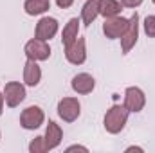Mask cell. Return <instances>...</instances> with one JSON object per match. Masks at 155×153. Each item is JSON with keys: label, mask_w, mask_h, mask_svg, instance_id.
Wrapping results in <instances>:
<instances>
[{"label": "cell", "mask_w": 155, "mask_h": 153, "mask_svg": "<svg viewBox=\"0 0 155 153\" xmlns=\"http://www.w3.org/2000/svg\"><path fill=\"white\" fill-rule=\"evenodd\" d=\"M143 4V0H121V5L124 7H139Z\"/></svg>", "instance_id": "20"}, {"label": "cell", "mask_w": 155, "mask_h": 153, "mask_svg": "<svg viewBox=\"0 0 155 153\" xmlns=\"http://www.w3.org/2000/svg\"><path fill=\"white\" fill-rule=\"evenodd\" d=\"M130 151H139V153H143L144 150H143V148H139V146H130V148H126V153H130Z\"/></svg>", "instance_id": "23"}, {"label": "cell", "mask_w": 155, "mask_h": 153, "mask_svg": "<svg viewBox=\"0 0 155 153\" xmlns=\"http://www.w3.org/2000/svg\"><path fill=\"white\" fill-rule=\"evenodd\" d=\"M81 114V105L76 97H63L58 103V115L65 122H74Z\"/></svg>", "instance_id": "8"}, {"label": "cell", "mask_w": 155, "mask_h": 153, "mask_svg": "<svg viewBox=\"0 0 155 153\" xmlns=\"http://www.w3.org/2000/svg\"><path fill=\"white\" fill-rule=\"evenodd\" d=\"M126 25H128V20L126 18H123V16H110V18H105V24H103V33H105V36L110 40H117L121 38V34L124 33V29H126Z\"/></svg>", "instance_id": "10"}, {"label": "cell", "mask_w": 155, "mask_h": 153, "mask_svg": "<svg viewBox=\"0 0 155 153\" xmlns=\"http://www.w3.org/2000/svg\"><path fill=\"white\" fill-rule=\"evenodd\" d=\"M61 139H63V132H61L60 124H56L54 121H49V122H47V128H45V135H43L47 151L58 148V146L61 144Z\"/></svg>", "instance_id": "11"}, {"label": "cell", "mask_w": 155, "mask_h": 153, "mask_svg": "<svg viewBox=\"0 0 155 153\" xmlns=\"http://www.w3.org/2000/svg\"><path fill=\"white\" fill-rule=\"evenodd\" d=\"M40 81H41V69H40L38 61L27 60L24 67V83L27 86H36Z\"/></svg>", "instance_id": "13"}, {"label": "cell", "mask_w": 155, "mask_h": 153, "mask_svg": "<svg viewBox=\"0 0 155 153\" xmlns=\"http://www.w3.org/2000/svg\"><path fill=\"white\" fill-rule=\"evenodd\" d=\"M152 2H153V4H155V0H152Z\"/></svg>", "instance_id": "26"}, {"label": "cell", "mask_w": 155, "mask_h": 153, "mask_svg": "<svg viewBox=\"0 0 155 153\" xmlns=\"http://www.w3.org/2000/svg\"><path fill=\"white\" fill-rule=\"evenodd\" d=\"M67 151H69V153H71V151H83V153H87V151H88V148L79 146V144H72V146H69V148H67Z\"/></svg>", "instance_id": "22"}, {"label": "cell", "mask_w": 155, "mask_h": 153, "mask_svg": "<svg viewBox=\"0 0 155 153\" xmlns=\"http://www.w3.org/2000/svg\"><path fill=\"white\" fill-rule=\"evenodd\" d=\"M24 52L27 56V60H35V61H45L51 58V47L47 41L38 38L29 40L24 47Z\"/></svg>", "instance_id": "3"}, {"label": "cell", "mask_w": 155, "mask_h": 153, "mask_svg": "<svg viewBox=\"0 0 155 153\" xmlns=\"http://www.w3.org/2000/svg\"><path fill=\"white\" fill-rule=\"evenodd\" d=\"M99 4H101V0H87L85 2V5L81 9V20H83V24L87 27L92 25V22L97 18V15H99Z\"/></svg>", "instance_id": "14"}, {"label": "cell", "mask_w": 155, "mask_h": 153, "mask_svg": "<svg viewBox=\"0 0 155 153\" xmlns=\"http://www.w3.org/2000/svg\"><path fill=\"white\" fill-rule=\"evenodd\" d=\"M29 151L31 153H45L47 151L43 137H36V139H33V141L29 142Z\"/></svg>", "instance_id": "19"}, {"label": "cell", "mask_w": 155, "mask_h": 153, "mask_svg": "<svg viewBox=\"0 0 155 153\" xmlns=\"http://www.w3.org/2000/svg\"><path fill=\"white\" fill-rule=\"evenodd\" d=\"M143 27H144V33L148 38H155V15H148L144 18Z\"/></svg>", "instance_id": "18"}, {"label": "cell", "mask_w": 155, "mask_h": 153, "mask_svg": "<svg viewBox=\"0 0 155 153\" xmlns=\"http://www.w3.org/2000/svg\"><path fill=\"white\" fill-rule=\"evenodd\" d=\"M78 33H79V20L78 18H71L67 22V25L63 27V33H61V43H63V47L71 45L78 38Z\"/></svg>", "instance_id": "15"}, {"label": "cell", "mask_w": 155, "mask_h": 153, "mask_svg": "<svg viewBox=\"0 0 155 153\" xmlns=\"http://www.w3.org/2000/svg\"><path fill=\"white\" fill-rule=\"evenodd\" d=\"M24 9L29 16H38L51 9V0H25Z\"/></svg>", "instance_id": "16"}, {"label": "cell", "mask_w": 155, "mask_h": 153, "mask_svg": "<svg viewBox=\"0 0 155 153\" xmlns=\"http://www.w3.org/2000/svg\"><path fill=\"white\" fill-rule=\"evenodd\" d=\"M0 139H2V133H0Z\"/></svg>", "instance_id": "25"}, {"label": "cell", "mask_w": 155, "mask_h": 153, "mask_svg": "<svg viewBox=\"0 0 155 153\" xmlns=\"http://www.w3.org/2000/svg\"><path fill=\"white\" fill-rule=\"evenodd\" d=\"M71 86H72V90L76 94L85 96V94H90L96 88V79L90 74H87V72H81V74H76V76L72 77Z\"/></svg>", "instance_id": "12"}, {"label": "cell", "mask_w": 155, "mask_h": 153, "mask_svg": "<svg viewBox=\"0 0 155 153\" xmlns=\"http://www.w3.org/2000/svg\"><path fill=\"white\" fill-rule=\"evenodd\" d=\"M121 2L117 0H101L99 4V15H103L105 18H110V16H117L121 13Z\"/></svg>", "instance_id": "17"}, {"label": "cell", "mask_w": 155, "mask_h": 153, "mask_svg": "<svg viewBox=\"0 0 155 153\" xmlns=\"http://www.w3.org/2000/svg\"><path fill=\"white\" fill-rule=\"evenodd\" d=\"M25 86L18 81H9L4 86V99L9 108H16L24 99H25Z\"/></svg>", "instance_id": "6"}, {"label": "cell", "mask_w": 155, "mask_h": 153, "mask_svg": "<svg viewBox=\"0 0 155 153\" xmlns=\"http://www.w3.org/2000/svg\"><path fill=\"white\" fill-rule=\"evenodd\" d=\"M56 4H58V7H61V9H69L72 4H74V0H54Z\"/></svg>", "instance_id": "21"}, {"label": "cell", "mask_w": 155, "mask_h": 153, "mask_svg": "<svg viewBox=\"0 0 155 153\" xmlns=\"http://www.w3.org/2000/svg\"><path fill=\"white\" fill-rule=\"evenodd\" d=\"M128 108L124 106V105H114L107 114H105V119H103V126H105V130L108 132V133H112V135H116L119 133L123 128H124V124H126V121H128Z\"/></svg>", "instance_id": "1"}, {"label": "cell", "mask_w": 155, "mask_h": 153, "mask_svg": "<svg viewBox=\"0 0 155 153\" xmlns=\"http://www.w3.org/2000/svg\"><path fill=\"white\" fill-rule=\"evenodd\" d=\"M139 38V15L134 13L132 18H128V25L124 29V33L121 34V50L123 54H128L132 50V47H135Z\"/></svg>", "instance_id": "2"}, {"label": "cell", "mask_w": 155, "mask_h": 153, "mask_svg": "<svg viewBox=\"0 0 155 153\" xmlns=\"http://www.w3.org/2000/svg\"><path fill=\"white\" fill-rule=\"evenodd\" d=\"M56 33H58V20L52 18V16H43V18H40V22L36 24L35 38L49 41L51 38L56 36Z\"/></svg>", "instance_id": "9"}, {"label": "cell", "mask_w": 155, "mask_h": 153, "mask_svg": "<svg viewBox=\"0 0 155 153\" xmlns=\"http://www.w3.org/2000/svg\"><path fill=\"white\" fill-rule=\"evenodd\" d=\"M130 114H137L146 105V96L139 86H128L124 90V103H123Z\"/></svg>", "instance_id": "5"}, {"label": "cell", "mask_w": 155, "mask_h": 153, "mask_svg": "<svg viewBox=\"0 0 155 153\" xmlns=\"http://www.w3.org/2000/svg\"><path fill=\"white\" fill-rule=\"evenodd\" d=\"M43 121H45V114H43V110L40 106H36V105L27 106L20 114V126L24 130H36V128H40L43 124Z\"/></svg>", "instance_id": "4"}, {"label": "cell", "mask_w": 155, "mask_h": 153, "mask_svg": "<svg viewBox=\"0 0 155 153\" xmlns=\"http://www.w3.org/2000/svg\"><path fill=\"white\" fill-rule=\"evenodd\" d=\"M65 58L72 65H83L87 61V41L78 36L71 45L65 47Z\"/></svg>", "instance_id": "7"}, {"label": "cell", "mask_w": 155, "mask_h": 153, "mask_svg": "<svg viewBox=\"0 0 155 153\" xmlns=\"http://www.w3.org/2000/svg\"><path fill=\"white\" fill-rule=\"evenodd\" d=\"M4 92H0V115H2V112H4Z\"/></svg>", "instance_id": "24"}]
</instances>
